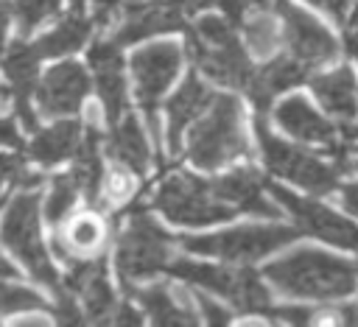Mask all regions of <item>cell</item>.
I'll list each match as a JSON object with an SVG mask.
<instances>
[{"label":"cell","instance_id":"cell-26","mask_svg":"<svg viewBox=\"0 0 358 327\" xmlns=\"http://www.w3.org/2000/svg\"><path fill=\"white\" fill-rule=\"evenodd\" d=\"M73 159H76L73 176L78 182V190L87 193L90 204H98V187H101L103 170H101V134H98V129L92 123L84 129L81 143H78Z\"/></svg>","mask_w":358,"mask_h":327},{"label":"cell","instance_id":"cell-39","mask_svg":"<svg viewBox=\"0 0 358 327\" xmlns=\"http://www.w3.org/2000/svg\"><path fill=\"white\" fill-rule=\"evenodd\" d=\"M117 3L120 0H92V8H95V20L101 25H106L112 20V14L117 11Z\"/></svg>","mask_w":358,"mask_h":327},{"label":"cell","instance_id":"cell-15","mask_svg":"<svg viewBox=\"0 0 358 327\" xmlns=\"http://www.w3.org/2000/svg\"><path fill=\"white\" fill-rule=\"evenodd\" d=\"M117 48H120L117 42H98L90 50L92 81L103 101L109 123H117L126 112V78H123V61Z\"/></svg>","mask_w":358,"mask_h":327},{"label":"cell","instance_id":"cell-48","mask_svg":"<svg viewBox=\"0 0 358 327\" xmlns=\"http://www.w3.org/2000/svg\"><path fill=\"white\" fill-rule=\"evenodd\" d=\"M0 196H3V179H0Z\"/></svg>","mask_w":358,"mask_h":327},{"label":"cell","instance_id":"cell-30","mask_svg":"<svg viewBox=\"0 0 358 327\" xmlns=\"http://www.w3.org/2000/svg\"><path fill=\"white\" fill-rule=\"evenodd\" d=\"M76 196H78V182L76 176L64 173V176H56L50 182V190H48V198H45V218L50 224H59L62 218L70 215L73 204H76Z\"/></svg>","mask_w":358,"mask_h":327},{"label":"cell","instance_id":"cell-1","mask_svg":"<svg viewBox=\"0 0 358 327\" xmlns=\"http://www.w3.org/2000/svg\"><path fill=\"white\" fill-rule=\"evenodd\" d=\"M266 279L294 299H341L358 285V268L319 249H296L266 268Z\"/></svg>","mask_w":358,"mask_h":327},{"label":"cell","instance_id":"cell-9","mask_svg":"<svg viewBox=\"0 0 358 327\" xmlns=\"http://www.w3.org/2000/svg\"><path fill=\"white\" fill-rule=\"evenodd\" d=\"M299 238V229L294 226H280V224H243L227 232L215 235H193L182 240V249L193 254H210V257H224V260H257L271 254L274 249L291 243Z\"/></svg>","mask_w":358,"mask_h":327},{"label":"cell","instance_id":"cell-20","mask_svg":"<svg viewBox=\"0 0 358 327\" xmlns=\"http://www.w3.org/2000/svg\"><path fill=\"white\" fill-rule=\"evenodd\" d=\"M274 117H277V123H280L291 137H296V140H302V143H324V145L333 148L336 140H338V129H336L330 120H324V117H322L305 98H299V95L282 101V103L277 106Z\"/></svg>","mask_w":358,"mask_h":327},{"label":"cell","instance_id":"cell-25","mask_svg":"<svg viewBox=\"0 0 358 327\" xmlns=\"http://www.w3.org/2000/svg\"><path fill=\"white\" fill-rule=\"evenodd\" d=\"M101 240H103V224L92 212H84L70 218L67 226L56 232L53 246L64 260L76 263L78 257H90V252H95Z\"/></svg>","mask_w":358,"mask_h":327},{"label":"cell","instance_id":"cell-37","mask_svg":"<svg viewBox=\"0 0 358 327\" xmlns=\"http://www.w3.org/2000/svg\"><path fill=\"white\" fill-rule=\"evenodd\" d=\"M308 3H313V6L322 8V11H327L336 22L344 25V20H347V14H350V8H352L355 0H308Z\"/></svg>","mask_w":358,"mask_h":327},{"label":"cell","instance_id":"cell-41","mask_svg":"<svg viewBox=\"0 0 358 327\" xmlns=\"http://www.w3.org/2000/svg\"><path fill=\"white\" fill-rule=\"evenodd\" d=\"M112 321H117V324H140V313H134L129 305H120V307L115 310Z\"/></svg>","mask_w":358,"mask_h":327},{"label":"cell","instance_id":"cell-14","mask_svg":"<svg viewBox=\"0 0 358 327\" xmlns=\"http://www.w3.org/2000/svg\"><path fill=\"white\" fill-rule=\"evenodd\" d=\"M64 288L81 299L84 319H90V321H106L117 310L112 285L106 279V260L103 257L76 260L67 279H64Z\"/></svg>","mask_w":358,"mask_h":327},{"label":"cell","instance_id":"cell-35","mask_svg":"<svg viewBox=\"0 0 358 327\" xmlns=\"http://www.w3.org/2000/svg\"><path fill=\"white\" fill-rule=\"evenodd\" d=\"M193 299L199 302L201 319H204L207 324H227V321H229V313H227L224 307H218L215 302H210L207 296H201V293H193Z\"/></svg>","mask_w":358,"mask_h":327},{"label":"cell","instance_id":"cell-6","mask_svg":"<svg viewBox=\"0 0 358 327\" xmlns=\"http://www.w3.org/2000/svg\"><path fill=\"white\" fill-rule=\"evenodd\" d=\"M176 279L207 288L224 299H229L241 313H252V316H266L271 313V296L266 291V285L260 282V277L255 271L246 268H224V266H207V263H193V260H176L168 263V268Z\"/></svg>","mask_w":358,"mask_h":327},{"label":"cell","instance_id":"cell-16","mask_svg":"<svg viewBox=\"0 0 358 327\" xmlns=\"http://www.w3.org/2000/svg\"><path fill=\"white\" fill-rule=\"evenodd\" d=\"M185 3L168 0V3H143V6H126V22L117 28V45H129L137 39H145L151 34L176 31L185 25Z\"/></svg>","mask_w":358,"mask_h":327},{"label":"cell","instance_id":"cell-21","mask_svg":"<svg viewBox=\"0 0 358 327\" xmlns=\"http://www.w3.org/2000/svg\"><path fill=\"white\" fill-rule=\"evenodd\" d=\"M310 89L330 115H336L341 120H355V115H358V84H355L352 67L341 64L330 73L310 75Z\"/></svg>","mask_w":358,"mask_h":327},{"label":"cell","instance_id":"cell-17","mask_svg":"<svg viewBox=\"0 0 358 327\" xmlns=\"http://www.w3.org/2000/svg\"><path fill=\"white\" fill-rule=\"evenodd\" d=\"M308 70H310V67H305V64H302L299 59H294L291 53H288V56H274L271 61H266L260 70L252 73V78H249V84H246V92H249L255 109L263 115V112L268 109V103H271L280 92H285V89H291V87L302 84V81L308 78Z\"/></svg>","mask_w":358,"mask_h":327},{"label":"cell","instance_id":"cell-24","mask_svg":"<svg viewBox=\"0 0 358 327\" xmlns=\"http://www.w3.org/2000/svg\"><path fill=\"white\" fill-rule=\"evenodd\" d=\"M81 134L84 129L76 123V120H62L45 131H39L31 145H28V157L39 165H56V162H64L67 157L76 154L78 143H81Z\"/></svg>","mask_w":358,"mask_h":327},{"label":"cell","instance_id":"cell-40","mask_svg":"<svg viewBox=\"0 0 358 327\" xmlns=\"http://www.w3.org/2000/svg\"><path fill=\"white\" fill-rule=\"evenodd\" d=\"M341 201H344V207H347L350 212H358V176H355L350 184H344Z\"/></svg>","mask_w":358,"mask_h":327},{"label":"cell","instance_id":"cell-45","mask_svg":"<svg viewBox=\"0 0 358 327\" xmlns=\"http://www.w3.org/2000/svg\"><path fill=\"white\" fill-rule=\"evenodd\" d=\"M143 3H168V0H126V6H143ZM185 3V0H179Z\"/></svg>","mask_w":358,"mask_h":327},{"label":"cell","instance_id":"cell-18","mask_svg":"<svg viewBox=\"0 0 358 327\" xmlns=\"http://www.w3.org/2000/svg\"><path fill=\"white\" fill-rule=\"evenodd\" d=\"M36 67H39V53L34 50V45L14 42L3 56V73L8 78V89L14 95L17 115L22 117L25 129H36V117L31 112V92L36 89Z\"/></svg>","mask_w":358,"mask_h":327},{"label":"cell","instance_id":"cell-31","mask_svg":"<svg viewBox=\"0 0 358 327\" xmlns=\"http://www.w3.org/2000/svg\"><path fill=\"white\" fill-rule=\"evenodd\" d=\"M42 307H48V302L31 288L20 285L17 277L0 279V313H28V310H42Z\"/></svg>","mask_w":358,"mask_h":327},{"label":"cell","instance_id":"cell-36","mask_svg":"<svg viewBox=\"0 0 358 327\" xmlns=\"http://www.w3.org/2000/svg\"><path fill=\"white\" fill-rule=\"evenodd\" d=\"M344 45H347V53L358 59V0L352 3V11L344 20Z\"/></svg>","mask_w":358,"mask_h":327},{"label":"cell","instance_id":"cell-38","mask_svg":"<svg viewBox=\"0 0 358 327\" xmlns=\"http://www.w3.org/2000/svg\"><path fill=\"white\" fill-rule=\"evenodd\" d=\"M0 145H11V148H20V131H17V123L11 117H0Z\"/></svg>","mask_w":358,"mask_h":327},{"label":"cell","instance_id":"cell-7","mask_svg":"<svg viewBox=\"0 0 358 327\" xmlns=\"http://www.w3.org/2000/svg\"><path fill=\"white\" fill-rule=\"evenodd\" d=\"M151 204L168 221L185 224V226H207V224H218L235 215V210L213 193V184L193 173L168 176L157 187Z\"/></svg>","mask_w":358,"mask_h":327},{"label":"cell","instance_id":"cell-13","mask_svg":"<svg viewBox=\"0 0 358 327\" xmlns=\"http://www.w3.org/2000/svg\"><path fill=\"white\" fill-rule=\"evenodd\" d=\"M90 89V75L76 61H62L50 67L42 81L36 84V101L42 115L48 117H67L81 109V101Z\"/></svg>","mask_w":358,"mask_h":327},{"label":"cell","instance_id":"cell-19","mask_svg":"<svg viewBox=\"0 0 358 327\" xmlns=\"http://www.w3.org/2000/svg\"><path fill=\"white\" fill-rule=\"evenodd\" d=\"M213 193L229 204L232 210L255 212V215H277V207L263 196V179L252 168L229 170L221 179H213Z\"/></svg>","mask_w":358,"mask_h":327},{"label":"cell","instance_id":"cell-4","mask_svg":"<svg viewBox=\"0 0 358 327\" xmlns=\"http://www.w3.org/2000/svg\"><path fill=\"white\" fill-rule=\"evenodd\" d=\"M171 249H173L171 235L159 229L157 221H151L148 212H143V207L129 210L123 229L117 235V254H115L126 291H131V279H148L165 271L171 263Z\"/></svg>","mask_w":358,"mask_h":327},{"label":"cell","instance_id":"cell-22","mask_svg":"<svg viewBox=\"0 0 358 327\" xmlns=\"http://www.w3.org/2000/svg\"><path fill=\"white\" fill-rule=\"evenodd\" d=\"M215 98L213 89H207L196 75H187L185 84L179 87V92L168 101V151L179 154L182 145V131L210 106V101Z\"/></svg>","mask_w":358,"mask_h":327},{"label":"cell","instance_id":"cell-29","mask_svg":"<svg viewBox=\"0 0 358 327\" xmlns=\"http://www.w3.org/2000/svg\"><path fill=\"white\" fill-rule=\"evenodd\" d=\"M243 25V34H246V42L249 48L257 53V56H271L280 45V28H277V20L266 11V8H249L246 17L241 20Z\"/></svg>","mask_w":358,"mask_h":327},{"label":"cell","instance_id":"cell-5","mask_svg":"<svg viewBox=\"0 0 358 327\" xmlns=\"http://www.w3.org/2000/svg\"><path fill=\"white\" fill-rule=\"evenodd\" d=\"M0 243L8 252H14V257H20V263L53 293L64 288L39 238V196L36 193H20L11 198L0 221Z\"/></svg>","mask_w":358,"mask_h":327},{"label":"cell","instance_id":"cell-3","mask_svg":"<svg viewBox=\"0 0 358 327\" xmlns=\"http://www.w3.org/2000/svg\"><path fill=\"white\" fill-rule=\"evenodd\" d=\"M249 154L241 103L232 95H215L210 106L196 117L187 137V159L196 168H221L238 157Z\"/></svg>","mask_w":358,"mask_h":327},{"label":"cell","instance_id":"cell-12","mask_svg":"<svg viewBox=\"0 0 358 327\" xmlns=\"http://www.w3.org/2000/svg\"><path fill=\"white\" fill-rule=\"evenodd\" d=\"M277 14L282 20V39L288 45V53L305 67H316L336 56L338 45L316 17H310L291 0H277Z\"/></svg>","mask_w":358,"mask_h":327},{"label":"cell","instance_id":"cell-33","mask_svg":"<svg viewBox=\"0 0 358 327\" xmlns=\"http://www.w3.org/2000/svg\"><path fill=\"white\" fill-rule=\"evenodd\" d=\"M134 184H131V170L129 168H112L109 173L101 176V187H98V204H120L131 196Z\"/></svg>","mask_w":358,"mask_h":327},{"label":"cell","instance_id":"cell-44","mask_svg":"<svg viewBox=\"0 0 358 327\" xmlns=\"http://www.w3.org/2000/svg\"><path fill=\"white\" fill-rule=\"evenodd\" d=\"M17 165H20L17 159H11V157H0V168H3V170H8V173H11Z\"/></svg>","mask_w":358,"mask_h":327},{"label":"cell","instance_id":"cell-10","mask_svg":"<svg viewBox=\"0 0 358 327\" xmlns=\"http://www.w3.org/2000/svg\"><path fill=\"white\" fill-rule=\"evenodd\" d=\"M179 64H182V50L173 42L145 45L131 59L137 101H140V109H143L154 137H157V103H159L162 92L171 87V81L176 78Z\"/></svg>","mask_w":358,"mask_h":327},{"label":"cell","instance_id":"cell-28","mask_svg":"<svg viewBox=\"0 0 358 327\" xmlns=\"http://www.w3.org/2000/svg\"><path fill=\"white\" fill-rule=\"evenodd\" d=\"M90 31H92V22L90 20H84L81 14H70L53 31L42 34L34 42V50L39 53V59L42 56H67V53H76L90 39Z\"/></svg>","mask_w":358,"mask_h":327},{"label":"cell","instance_id":"cell-11","mask_svg":"<svg viewBox=\"0 0 358 327\" xmlns=\"http://www.w3.org/2000/svg\"><path fill=\"white\" fill-rule=\"evenodd\" d=\"M268 190L288 210V215L296 221V229L302 235L322 238L338 249H358V224H352L350 218L333 212L330 207H324L313 198H302L280 184H268Z\"/></svg>","mask_w":358,"mask_h":327},{"label":"cell","instance_id":"cell-2","mask_svg":"<svg viewBox=\"0 0 358 327\" xmlns=\"http://www.w3.org/2000/svg\"><path fill=\"white\" fill-rule=\"evenodd\" d=\"M187 50L196 67L218 84L246 89L252 78V61L241 48L232 22L227 17H201L187 28Z\"/></svg>","mask_w":358,"mask_h":327},{"label":"cell","instance_id":"cell-47","mask_svg":"<svg viewBox=\"0 0 358 327\" xmlns=\"http://www.w3.org/2000/svg\"><path fill=\"white\" fill-rule=\"evenodd\" d=\"M73 3H76V11H78V8H81V3H84V0H73Z\"/></svg>","mask_w":358,"mask_h":327},{"label":"cell","instance_id":"cell-34","mask_svg":"<svg viewBox=\"0 0 358 327\" xmlns=\"http://www.w3.org/2000/svg\"><path fill=\"white\" fill-rule=\"evenodd\" d=\"M185 8H187V11L215 8V11H221L229 22H238V25H241V20H243L246 11H249V3H246V0H185Z\"/></svg>","mask_w":358,"mask_h":327},{"label":"cell","instance_id":"cell-42","mask_svg":"<svg viewBox=\"0 0 358 327\" xmlns=\"http://www.w3.org/2000/svg\"><path fill=\"white\" fill-rule=\"evenodd\" d=\"M6 25H8V0H0V50L6 42Z\"/></svg>","mask_w":358,"mask_h":327},{"label":"cell","instance_id":"cell-23","mask_svg":"<svg viewBox=\"0 0 358 327\" xmlns=\"http://www.w3.org/2000/svg\"><path fill=\"white\" fill-rule=\"evenodd\" d=\"M106 151L137 176H143L148 170L151 151H148L145 134H143V129H140V123L134 117H120L117 123H112Z\"/></svg>","mask_w":358,"mask_h":327},{"label":"cell","instance_id":"cell-32","mask_svg":"<svg viewBox=\"0 0 358 327\" xmlns=\"http://www.w3.org/2000/svg\"><path fill=\"white\" fill-rule=\"evenodd\" d=\"M62 0H14V14H17V28L20 34H31L39 28L45 20L56 17Z\"/></svg>","mask_w":358,"mask_h":327},{"label":"cell","instance_id":"cell-27","mask_svg":"<svg viewBox=\"0 0 358 327\" xmlns=\"http://www.w3.org/2000/svg\"><path fill=\"white\" fill-rule=\"evenodd\" d=\"M137 299L154 324H196L199 321L190 302H176L168 285H148L137 291Z\"/></svg>","mask_w":358,"mask_h":327},{"label":"cell","instance_id":"cell-46","mask_svg":"<svg viewBox=\"0 0 358 327\" xmlns=\"http://www.w3.org/2000/svg\"><path fill=\"white\" fill-rule=\"evenodd\" d=\"M8 92H11V89H6V87H0V106L6 103V98H8Z\"/></svg>","mask_w":358,"mask_h":327},{"label":"cell","instance_id":"cell-43","mask_svg":"<svg viewBox=\"0 0 358 327\" xmlns=\"http://www.w3.org/2000/svg\"><path fill=\"white\" fill-rule=\"evenodd\" d=\"M8 277H17V268L6 257H0V279H8Z\"/></svg>","mask_w":358,"mask_h":327},{"label":"cell","instance_id":"cell-8","mask_svg":"<svg viewBox=\"0 0 358 327\" xmlns=\"http://www.w3.org/2000/svg\"><path fill=\"white\" fill-rule=\"evenodd\" d=\"M257 129V143H260V154H263V162L271 173L305 187V190H313V193H330L336 184H338V173L341 168L338 165H330L280 137H274L263 120V115L257 117L255 123Z\"/></svg>","mask_w":358,"mask_h":327}]
</instances>
